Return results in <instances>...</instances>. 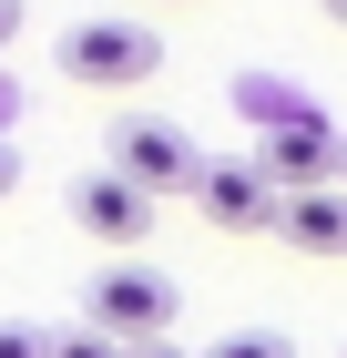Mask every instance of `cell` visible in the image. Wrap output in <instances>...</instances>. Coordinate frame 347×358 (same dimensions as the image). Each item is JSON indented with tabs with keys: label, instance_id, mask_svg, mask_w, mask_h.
Instances as JSON below:
<instances>
[{
	"label": "cell",
	"instance_id": "1",
	"mask_svg": "<svg viewBox=\"0 0 347 358\" xmlns=\"http://www.w3.org/2000/svg\"><path fill=\"white\" fill-rule=\"evenodd\" d=\"M82 328L112 338V348H154V338L174 328V276H154V266H103L92 287H82Z\"/></svg>",
	"mask_w": 347,
	"mask_h": 358
},
{
	"label": "cell",
	"instance_id": "2",
	"mask_svg": "<svg viewBox=\"0 0 347 358\" xmlns=\"http://www.w3.org/2000/svg\"><path fill=\"white\" fill-rule=\"evenodd\" d=\"M154 62H163V41L143 21H72L61 31V83H82V92H133V83H154Z\"/></svg>",
	"mask_w": 347,
	"mask_h": 358
},
{
	"label": "cell",
	"instance_id": "3",
	"mask_svg": "<svg viewBox=\"0 0 347 358\" xmlns=\"http://www.w3.org/2000/svg\"><path fill=\"white\" fill-rule=\"evenodd\" d=\"M194 164H205V154H194L184 123H163V113H123L103 174H123L133 194H194Z\"/></svg>",
	"mask_w": 347,
	"mask_h": 358
},
{
	"label": "cell",
	"instance_id": "4",
	"mask_svg": "<svg viewBox=\"0 0 347 358\" xmlns=\"http://www.w3.org/2000/svg\"><path fill=\"white\" fill-rule=\"evenodd\" d=\"M256 174H266V194H317L337 185V123H317V113H276L266 143H256Z\"/></svg>",
	"mask_w": 347,
	"mask_h": 358
},
{
	"label": "cell",
	"instance_id": "5",
	"mask_svg": "<svg viewBox=\"0 0 347 358\" xmlns=\"http://www.w3.org/2000/svg\"><path fill=\"white\" fill-rule=\"evenodd\" d=\"M72 225L92 246H143V236H154V194H133L123 174H82L72 185Z\"/></svg>",
	"mask_w": 347,
	"mask_h": 358
},
{
	"label": "cell",
	"instance_id": "6",
	"mask_svg": "<svg viewBox=\"0 0 347 358\" xmlns=\"http://www.w3.org/2000/svg\"><path fill=\"white\" fill-rule=\"evenodd\" d=\"M194 205H205L225 236H266L276 225V194H266L256 164H194Z\"/></svg>",
	"mask_w": 347,
	"mask_h": 358
},
{
	"label": "cell",
	"instance_id": "7",
	"mask_svg": "<svg viewBox=\"0 0 347 358\" xmlns=\"http://www.w3.org/2000/svg\"><path fill=\"white\" fill-rule=\"evenodd\" d=\"M276 236L296 256H347V185H317V194H276Z\"/></svg>",
	"mask_w": 347,
	"mask_h": 358
},
{
	"label": "cell",
	"instance_id": "8",
	"mask_svg": "<svg viewBox=\"0 0 347 358\" xmlns=\"http://www.w3.org/2000/svg\"><path fill=\"white\" fill-rule=\"evenodd\" d=\"M205 358H296V348H286V328H235V338H214Z\"/></svg>",
	"mask_w": 347,
	"mask_h": 358
},
{
	"label": "cell",
	"instance_id": "9",
	"mask_svg": "<svg viewBox=\"0 0 347 358\" xmlns=\"http://www.w3.org/2000/svg\"><path fill=\"white\" fill-rule=\"evenodd\" d=\"M0 358H52V328H31V317H0Z\"/></svg>",
	"mask_w": 347,
	"mask_h": 358
},
{
	"label": "cell",
	"instance_id": "10",
	"mask_svg": "<svg viewBox=\"0 0 347 358\" xmlns=\"http://www.w3.org/2000/svg\"><path fill=\"white\" fill-rule=\"evenodd\" d=\"M52 358H123V348H112V338H92V328H61Z\"/></svg>",
	"mask_w": 347,
	"mask_h": 358
},
{
	"label": "cell",
	"instance_id": "11",
	"mask_svg": "<svg viewBox=\"0 0 347 358\" xmlns=\"http://www.w3.org/2000/svg\"><path fill=\"white\" fill-rule=\"evenodd\" d=\"M10 41H21V0H0V52H10Z\"/></svg>",
	"mask_w": 347,
	"mask_h": 358
},
{
	"label": "cell",
	"instance_id": "12",
	"mask_svg": "<svg viewBox=\"0 0 347 358\" xmlns=\"http://www.w3.org/2000/svg\"><path fill=\"white\" fill-rule=\"evenodd\" d=\"M10 185H21V154H10V143H0V194H10Z\"/></svg>",
	"mask_w": 347,
	"mask_h": 358
},
{
	"label": "cell",
	"instance_id": "13",
	"mask_svg": "<svg viewBox=\"0 0 347 358\" xmlns=\"http://www.w3.org/2000/svg\"><path fill=\"white\" fill-rule=\"evenodd\" d=\"M123 358H184V348H163V338H154V348H123Z\"/></svg>",
	"mask_w": 347,
	"mask_h": 358
},
{
	"label": "cell",
	"instance_id": "14",
	"mask_svg": "<svg viewBox=\"0 0 347 358\" xmlns=\"http://www.w3.org/2000/svg\"><path fill=\"white\" fill-rule=\"evenodd\" d=\"M317 10H327V21H337V31H347V0H317Z\"/></svg>",
	"mask_w": 347,
	"mask_h": 358
},
{
	"label": "cell",
	"instance_id": "15",
	"mask_svg": "<svg viewBox=\"0 0 347 358\" xmlns=\"http://www.w3.org/2000/svg\"><path fill=\"white\" fill-rule=\"evenodd\" d=\"M337 174H347V134H337Z\"/></svg>",
	"mask_w": 347,
	"mask_h": 358
}]
</instances>
